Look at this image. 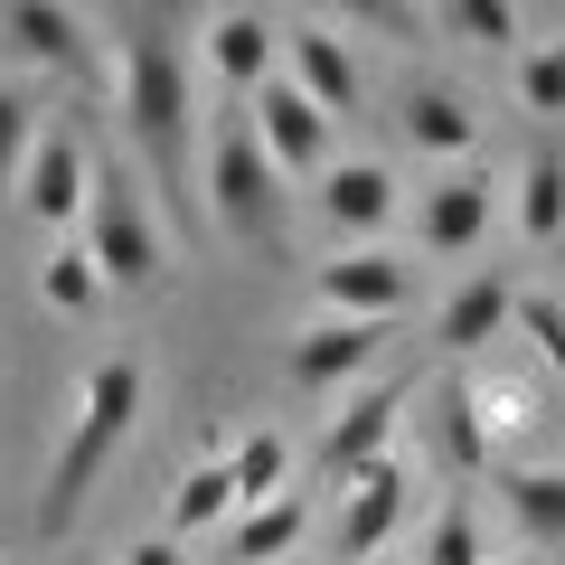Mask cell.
Segmentation results:
<instances>
[{
    "label": "cell",
    "instance_id": "6da1fadb",
    "mask_svg": "<svg viewBox=\"0 0 565 565\" xmlns=\"http://www.w3.org/2000/svg\"><path fill=\"white\" fill-rule=\"evenodd\" d=\"M114 104L141 141V170L170 207H189V122H199V95H189V47L170 20H114Z\"/></svg>",
    "mask_w": 565,
    "mask_h": 565
},
{
    "label": "cell",
    "instance_id": "7a4b0ae2",
    "mask_svg": "<svg viewBox=\"0 0 565 565\" xmlns=\"http://www.w3.org/2000/svg\"><path fill=\"white\" fill-rule=\"evenodd\" d=\"M141 359L132 349H114V359H95L85 367V386H76V424H66V444H57V462H47V509H39V527L47 537H66L76 527V509L95 500V481L114 471V452H122V434L141 424Z\"/></svg>",
    "mask_w": 565,
    "mask_h": 565
},
{
    "label": "cell",
    "instance_id": "3957f363",
    "mask_svg": "<svg viewBox=\"0 0 565 565\" xmlns=\"http://www.w3.org/2000/svg\"><path fill=\"white\" fill-rule=\"evenodd\" d=\"M76 245L95 255L104 292H151V282H161V264H170L161 207H151V180H141V170H122V161H114V170L95 161V199H85Z\"/></svg>",
    "mask_w": 565,
    "mask_h": 565
},
{
    "label": "cell",
    "instance_id": "277c9868",
    "mask_svg": "<svg viewBox=\"0 0 565 565\" xmlns=\"http://www.w3.org/2000/svg\"><path fill=\"white\" fill-rule=\"evenodd\" d=\"M274 207H282V170L264 161L255 114L217 95V114H207V217H217L226 245H264Z\"/></svg>",
    "mask_w": 565,
    "mask_h": 565
},
{
    "label": "cell",
    "instance_id": "5b68a950",
    "mask_svg": "<svg viewBox=\"0 0 565 565\" xmlns=\"http://www.w3.org/2000/svg\"><path fill=\"white\" fill-rule=\"evenodd\" d=\"M405 405H415V377H377V386H349V396H340V415L321 424V452H311V481L349 490L359 471L396 462V415H405Z\"/></svg>",
    "mask_w": 565,
    "mask_h": 565
},
{
    "label": "cell",
    "instance_id": "8992f818",
    "mask_svg": "<svg viewBox=\"0 0 565 565\" xmlns=\"http://www.w3.org/2000/svg\"><path fill=\"white\" fill-rule=\"evenodd\" d=\"M199 57H207V76H217V95L226 104H255L264 85L282 76V20H264V10H245V0H226V10H207L199 20Z\"/></svg>",
    "mask_w": 565,
    "mask_h": 565
},
{
    "label": "cell",
    "instance_id": "52a82bcc",
    "mask_svg": "<svg viewBox=\"0 0 565 565\" xmlns=\"http://www.w3.org/2000/svg\"><path fill=\"white\" fill-rule=\"evenodd\" d=\"M245 114H255V141H264V161H274L282 180H321V170L340 161V151H330V141H340V122H330L292 76H274Z\"/></svg>",
    "mask_w": 565,
    "mask_h": 565
},
{
    "label": "cell",
    "instance_id": "ba28073f",
    "mask_svg": "<svg viewBox=\"0 0 565 565\" xmlns=\"http://www.w3.org/2000/svg\"><path fill=\"white\" fill-rule=\"evenodd\" d=\"M85 199H95V151H85V132L76 122H39V151L20 170V217L85 226Z\"/></svg>",
    "mask_w": 565,
    "mask_h": 565
},
{
    "label": "cell",
    "instance_id": "9c48e42d",
    "mask_svg": "<svg viewBox=\"0 0 565 565\" xmlns=\"http://www.w3.org/2000/svg\"><path fill=\"white\" fill-rule=\"evenodd\" d=\"M405 302H415V264L396 245H340L321 264V311L340 321H405Z\"/></svg>",
    "mask_w": 565,
    "mask_h": 565
},
{
    "label": "cell",
    "instance_id": "30bf717a",
    "mask_svg": "<svg viewBox=\"0 0 565 565\" xmlns=\"http://www.w3.org/2000/svg\"><path fill=\"white\" fill-rule=\"evenodd\" d=\"M282 76L302 85L330 122H349L367 104V76H359V47L340 39L330 20H282Z\"/></svg>",
    "mask_w": 565,
    "mask_h": 565
},
{
    "label": "cell",
    "instance_id": "8fae6325",
    "mask_svg": "<svg viewBox=\"0 0 565 565\" xmlns=\"http://www.w3.org/2000/svg\"><path fill=\"white\" fill-rule=\"evenodd\" d=\"M386 340H396V321H340V311H311V321L292 330V386L340 396L349 377H367V367H377Z\"/></svg>",
    "mask_w": 565,
    "mask_h": 565
},
{
    "label": "cell",
    "instance_id": "7c38bea8",
    "mask_svg": "<svg viewBox=\"0 0 565 565\" xmlns=\"http://www.w3.org/2000/svg\"><path fill=\"white\" fill-rule=\"evenodd\" d=\"M490 207H500V189H490V170H444L434 189H415V245L424 255H481L490 245Z\"/></svg>",
    "mask_w": 565,
    "mask_h": 565
},
{
    "label": "cell",
    "instance_id": "4fadbf2b",
    "mask_svg": "<svg viewBox=\"0 0 565 565\" xmlns=\"http://www.w3.org/2000/svg\"><path fill=\"white\" fill-rule=\"evenodd\" d=\"M405 509H415V481H405V462L359 471V481L340 490V565H377V556H386V537L405 527Z\"/></svg>",
    "mask_w": 565,
    "mask_h": 565
},
{
    "label": "cell",
    "instance_id": "5bb4252c",
    "mask_svg": "<svg viewBox=\"0 0 565 565\" xmlns=\"http://www.w3.org/2000/svg\"><path fill=\"white\" fill-rule=\"evenodd\" d=\"M311 199H321L330 236L377 245L386 226H396V170H386V161H330L321 180H311Z\"/></svg>",
    "mask_w": 565,
    "mask_h": 565
},
{
    "label": "cell",
    "instance_id": "9a60e30c",
    "mask_svg": "<svg viewBox=\"0 0 565 565\" xmlns=\"http://www.w3.org/2000/svg\"><path fill=\"white\" fill-rule=\"evenodd\" d=\"M509 321H519V282H509V274H462V282H452V302L434 311V349L462 367V359H481L490 340H509Z\"/></svg>",
    "mask_w": 565,
    "mask_h": 565
},
{
    "label": "cell",
    "instance_id": "2e32d148",
    "mask_svg": "<svg viewBox=\"0 0 565 565\" xmlns=\"http://www.w3.org/2000/svg\"><path fill=\"white\" fill-rule=\"evenodd\" d=\"M396 122H405V141H415L424 161H444V170H471V151H481V114L452 85H405Z\"/></svg>",
    "mask_w": 565,
    "mask_h": 565
},
{
    "label": "cell",
    "instance_id": "e0dca14e",
    "mask_svg": "<svg viewBox=\"0 0 565 565\" xmlns=\"http://www.w3.org/2000/svg\"><path fill=\"white\" fill-rule=\"evenodd\" d=\"M490 490H500V509H509V527H519L527 556H556V546H565V471L500 462V471H490Z\"/></svg>",
    "mask_w": 565,
    "mask_h": 565
},
{
    "label": "cell",
    "instance_id": "ac0fdd59",
    "mask_svg": "<svg viewBox=\"0 0 565 565\" xmlns=\"http://www.w3.org/2000/svg\"><path fill=\"white\" fill-rule=\"evenodd\" d=\"M0 39H10L20 66H85V10H66V0H10Z\"/></svg>",
    "mask_w": 565,
    "mask_h": 565
},
{
    "label": "cell",
    "instance_id": "d6986e66",
    "mask_svg": "<svg viewBox=\"0 0 565 565\" xmlns=\"http://www.w3.org/2000/svg\"><path fill=\"white\" fill-rule=\"evenodd\" d=\"M302 537H311V490H282V500L226 519V565H282Z\"/></svg>",
    "mask_w": 565,
    "mask_h": 565
},
{
    "label": "cell",
    "instance_id": "ffe728a7",
    "mask_svg": "<svg viewBox=\"0 0 565 565\" xmlns=\"http://www.w3.org/2000/svg\"><path fill=\"white\" fill-rule=\"evenodd\" d=\"M236 471H226V444H207L199 452V462H189L180 471V481H170V537H207V527H226V519H236Z\"/></svg>",
    "mask_w": 565,
    "mask_h": 565
},
{
    "label": "cell",
    "instance_id": "44dd1931",
    "mask_svg": "<svg viewBox=\"0 0 565 565\" xmlns=\"http://www.w3.org/2000/svg\"><path fill=\"white\" fill-rule=\"evenodd\" d=\"M434 405H444V462L452 471H500V434H490V415H481V386L444 377V386H434Z\"/></svg>",
    "mask_w": 565,
    "mask_h": 565
},
{
    "label": "cell",
    "instance_id": "7402d4cb",
    "mask_svg": "<svg viewBox=\"0 0 565 565\" xmlns=\"http://www.w3.org/2000/svg\"><path fill=\"white\" fill-rule=\"evenodd\" d=\"M519 236L527 245L565 236V141H537V151L519 161Z\"/></svg>",
    "mask_w": 565,
    "mask_h": 565
},
{
    "label": "cell",
    "instance_id": "603a6c76",
    "mask_svg": "<svg viewBox=\"0 0 565 565\" xmlns=\"http://www.w3.org/2000/svg\"><path fill=\"white\" fill-rule=\"evenodd\" d=\"M39 302L57 311V321H95L104 311V274H95V255H85L76 236H66L57 255H39Z\"/></svg>",
    "mask_w": 565,
    "mask_h": 565
},
{
    "label": "cell",
    "instance_id": "cb8c5ba5",
    "mask_svg": "<svg viewBox=\"0 0 565 565\" xmlns=\"http://www.w3.org/2000/svg\"><path fill=\"white\" fill-rule=\"evenodd\" d=\"M226 471H236V500L264 509V500H282V490H292V444H282L274 424H255V434H236V444H226Z\"/></svg>",
    "mask_w": 565,
    "mask_h": 565
},
{
    "label": "cell",
    "instance_id": "d4e9b609",
    "mask_svg": "<svg viewBox=\"0 0 565 565\" xmlns=\"http://www.w3.org/2000/svg\"><path fill=\"white\" fill-rule=\"evenodd\" d=\"M509 95H519V114L565 122V39H527L509 57Z\"/></svg>",
    "mask_w": 565,
    "mask_h": 565
},
{
    "label": "cell",
    "instance_id": "484cf974",
    "mask_svg": "<svg viewBox=\"0 0 565 565\" xmlns=\"http://www.w3.org/2000/svg\"><path fill=\"white\" fill-rule=\"evenodd\" d=\"M434 29H452V39H471V47H509V57L527 47V10L519 0H444Z\"/></svg>",
    "mask_w": 565,
    "mask_h": 565
},
{
    "label": "cell",
    "instance_id": "4316f807",
    "mask_svg": "<svg viewBox=\"0 0 565 565\" xmlns=\"http://www.w3.org/2000/svg\"><path fill=\"white\" fill-rule=\"evenodd\" d=\"M415 565H490L481 509H471V500H444V509H434V527H424V546H415Z\"/></svg>",
    "mask_w": 565,
    "mask_h": 565
},
{
    "label": "cell",
    "instance_id": "83f0119b",
    "mask_svg": "<svg viewBox=\"0 0 565 565\" xmlns=\"http://www.w3.org/2000/svg\"><path fill=\"white\" fill-rule=\"evenodd\" d=\"M39 151V104L20 85H0V199H20V170Z\"/></svg>",
    "mask_w": 565,
    "mask_h": 565
},
{
    "label": "cell",
    "instance_id": "f1b7e54d",
    "mask_svg": "<svg viewBox=\"0 0 565 565\" xmlns=\"http://www.w3.org/2000/svg\"><path fill=\"white\" fill-rule=\"evenodd\" d=\"M509 330L537 349L546 377H565V302H556V292H519V321H509Z\"/></svg>",
    "mask_w": 565,
    "mask_h": 565
},
{
    "label": "cell",
    "instance_id": "f546056e",
    "mask_svg": "<svg viewBox=\"0 0 565 565\" xmlns=\"http://www.w3.org/2000/svg\"><path fill=\"white\" fill-rule=\"evenodd\" d=\"M122 565H189V546H180V537H170V527H161V537L122 546Z\"/></svg>",
    "mask_w": 565,
    "mask_h": 565
},
{
    "label": "cell",
    "instance_id": "4dcf8cb0",
    "mask_svg": "<svg viewBox=\"0 0 565 565\" xmlns=\"http://www.w3.org/2000/svg\"><path fill=\"white\" fill-rule=\"evenodd\" d=\"M490 565H537V556H490Z\"/></svg>",
    "mask_w": 565,
    "mask_h": 565
},
{
    "label": "cell",
    "instance_id": "1f68e13d",
    "mask_svg": "<svg viewBox=\"0 0 565 565\" xmlns=\"http://www.w3.org/2000/svg\"><path fill=\"white\" fill-rule=\"evenodd\" d=\"M377 565H386V556H377Z\"/></svg>",
    "mask_w": 565,
    "mask_h": 565
}]
</instances>
